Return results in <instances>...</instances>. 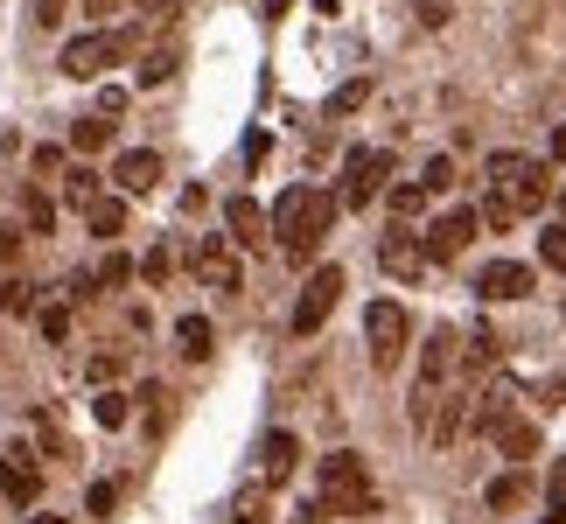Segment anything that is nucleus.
<instances>
[{"mask_svg": "<svg viewBox=\"0 0 566 524\" xmlns=\"http://www.w3.org/2000/svg\"><path fill=\"white\" fill-rule=\"evenodd\" d=\"M315 483H322V504H329L336 517H364V511H378V490H371V469H364V454H350V448H336V454H322V469H315Z\"/></svg>", "mask_w": 566, "mask_h": 524, "instance_id": "f257e3e1", "label": "nucleus"}, {"mask_svg": "<svg viewBox=\"0 0 566 524\" xmlns=\"http://www.w3.org/2000/svg\"><path fill=\"white\" fill-rule=\"evenodd\" d=\"M490 196H504L517 217H532V210H546V196H553V168L525 161V155H490Z\"/></svg>", "mask_w": 566, "mask_h": 524, "instance_id": "f03ea898", "label": "nucleus"}, {"mask_svg": "<svg viewBox=\"0 0 566 524\" xmlns=\"http://www.w3.org/2000/svg\"><path fill=\"white\" fill-rule=\"evenodd\" d=\"M385 175H391V155H385V147H350V155H343L336 196H343L350 210H364V203H378V196H385Z\"/></svg>", "mask_w": 566, "mask_h": 524, "instance_id": "7ed1b4c3", "label": "nucleus"}, {"mask_svg": "<svg viewBox=\"0 0 566 524\" xmlns=\"http://www.w3.org/2000/svg\"><path fill=\"white\" fill-rule=\"evenodd\" d=\"M336 301H343V266H315L301 301H294V336H315L322 322L336 315Z\"/></svg>", "mask_w": 566, "mask_h": 524, "instance_id": "20e7f679", "label": "nucleus"}, {"mask_svg": "<svg viewBox=\"0 0 566 524\" xmlns=\"http://www.w3.org/2000/svg\"><path fill=\"white\" fill-rule=\"evenodd\" d=\"M406 329H412V322H406L399 301H371V308H364V336H371V364L378 370H391L406 357Z\"/></svg>", "mask_w": 566, "mask_h": 524, "instance_id": "39448f33", "label": "nucleus"}, {"mask_svg": "<svg viewBox=\"0 0 566 524\" xmlns=\"http://www.w3.org/2000/svg\"><path fill=\"white\" fill-rule=\"evenodd\" d=\"M126 56V35H77V42H63V71H71V77H98L105 71V63H119Z\"/></svg>", "mask_w": 566, "mask_h": 524, "instance_id": "423d86ee", "label": "nucleus"}, {"mask_svg": "<svg viewBox=\"0 0 566 524\" xmlns=\"http://www.w3.org/2000/svg\"><path fill=\"white\" fill-rule=\"evenodd\" d=\"M475 224H483V210H448V217H433V224H427V252H433V266H441V259H454V252H469Z\"/></svg>", "mask_w": 566, "mask_h": 524, "instance_id": "0eeeda50", "label": "nucleus"}, {"mask_svg": "<svg viewBox=\"0 0 566 524\" xmlns=\"http://www.w3.org/2000/svg\"><path fill=\"white\" fill-rule=\"evenodd\" d=\"M378 259H385V273H399V280H420V273L433 266L427 238H412L406 224H399V231H385V245H378Z\"/></svg>", "mask_w": 566, "mask_h": 524, "instance_id": "6e6552de", "label": "nucleus"}, {"mask_svg": "<svg viewBox=\"0 0 566 524\" xmlns=\"http://www.w3.org/2000/svg\"><path fill=\"white\" fill-rule=\"evenodd\" d=\"M475 294H483V301H525L532 294V266H517V259H490V266L475 273Z\"/></svg>", "mask_w": 566, "mask_h": 524, "instance_id": "1a4fd4ad", "label": "nucleus"}, {"mask_svg": "<svg viewBox=\"0 0 566 524\" xmlns=\"http://www.w3.org/2000/svg\"><path fill=\"white\" fill-rule=\"evenodd\" d=\"M301 469V441H294V433L287 427H273L266 433V441H259V475H266V483L280 490V483H287V475Z\"/></svg>", "mask_w": 566, "mask_h": 524, "instance_id": "9d476101", "label": "nucleus"}, {"mask_svg": "<svg viewBox=\"0 0 566 524\" xmlns=\"http://www.w3.org/2000/svg\"><path fill=\"white\" fill-rule=\"evenodd\" d=\"M113 182H119L126 196H147V189L161 182V155H155V147H134V155H119V161H113Z\"/></svg>", "mask_w": 566, "mask_h": 524, "instance_id": "9b49d317", "label": "nucleus"}, {"mask_svg": "<svg viewBox=\"0 0 566 524\" xmlns=\"http://www.w3.org/2000/svg\"><path fill=\"white\" fill-rule=\"evenodd\" d=\"M224 231H231V245H266V210L252 196H224Z\"/></svg>", "mask_w": 566, "mask_h": 524, "instance_id": "f8f14e48", "label": "nucleus"}, {"mask_svg": "<svg viewBox=\"0 0 566 524\" xmlns=\"http://www.w3.org/2000/svg\"><path fill=\"white\" fill-rule=\"evenodd\" d=\"M0 496H8L14 511H29L35 496H42V475L21 462V454H0Z\"/></svg>", "mask_w": 566, "mask_h": 524, "instance_id": "ddd939ff", "label": "nucleus"}, {"mask_svg": "<svg viewBox=\"0 0 566 524\" xmlns=\"http://www.w3.org/2000/svg\"><path fill=\"white\" fill-rule=\"evenodd\" d=\"M196 266H203V280H210V287H238V259H231V245H224V238H203V245H196Z\"/></svg>", "mask_w": 566, "mask_h": 524, "instance_id": "4468645a", "label": "nucleus"}, {"mask_svg": "<svg viewBox=\"0 0 566 524\" xmlns=\"http://www.w3.org/2000/svg\"><path fill=\"white\" fill-rule=\"evenodd\" d=\"M448 370H454V336H448V329H433L427 349H420V378H427V385H441Z\"/></svg>", "mask_w": 566, "mask_h": 524, "instance_id": "2eb2a0df", "label": "nucleus"}, {"mask_svg": "<svg viewBox=\"0 0 566 524\" xmlns=\"http://www.w3.org/2000/svg\"><path fill=\"white\" fill-rule=\"evenodd\" d=\"M176 343H182V357H189V364H203L210 349H217V329H210L203 315H182V322H176Z\"/></svg>", "mask_w": 566, "mask_h": 524, "instance_id": "dca6fc26", "label": "nucleus"}, {"mask_svg": "<svg viewBox=\"0 0 566 524\" xmlns=\"http://www.w3.org/2000/svg\"><path fill=\"white\" fill-rule=\"evenodd\" d=\"M301 217H308V189H287V196H280V203H273V224H280V238H287V245H294V238H301Z\"/></svg>", "mask_w": 566, "mask_h": 524, "instance_id": "f3484780", "label": "nucleus"}, {"mask_svg": "<svg viewBox=\"0 0 566 524\" xmlns=\"http://www.w3.org/2000/svg\"><path fill=\"white\" fill-rule=\"evenodd\" d=\"M496 448H504L511 462H532V454H538V427H525V420H504V427H496Z\"/></svg>", "mask_w": 566, "mask_h": 524, "instance_id": "a211bd4d", "label": "nucleus"}, {"mask_svg": "<svg viewBox=\"0 0 566 524\" xmlns=\"http://www.w3.org/2000/svg\"><path fill=\"white\" fill-rule=\"evenodd\" d=\"M525 496H532V475L511 469V475H496V483H490V511H517Z\"/></svg>", "mask_w": 566, "mask_h": 524, "instance_id": "6ab92c4d", "label": "nucleus"}, {"mask_svg": "<svg viewBox=\"0 0 566 524\" xmlns=\"http://www.w3.org/2000/svg\"><path fill=\"white\" fill-rule=\"evenodd\" d=\"M511 399H517V391H511V385H496L490 399L475 406V433H496V427H504V420H511Z\"/></svg>", "mask_w": 566, "mask_h": 524, "instance_id": "aec40b11", "label": "nucleus"}, {"mask_svg": "<svg viewBox=\"0 0 566 524\" xmlns=\"http://www.w3.org/2000/svg\"><path fill=\"white\" fill-rule=\"evenodd\" d=\"M105 140H113V113H98V119H77V126H71V147H77V155H98Z\"/></svg>", "mask_w": 566, "mask_h": 524, "instance_id": "412c9836", "label": "nucleus"}, {"mask_svg": "<svg viewBox=\"0 0 566 524\" xmlns=\"http://www.w3.org/2000/svg\"><path fill=\"white\" fill-rule=\"evenodd\" d=\"M84 217H92V231H98V238H119V231H126V203H119V196H98V203L84 210Z\"/></svg>", "mask_w": 566, "mask_h": 524, "instance_id": "4be33fe9", "label": "nucleus"}, {"mask_svg": "<svg viewBox=\"0 0 566 524\" xmlns=\"http://www.w3.org/2000/svg\"><path fill=\"white\" fill-rule=\"evenodd\" d=\"M21 224H29V231L42 238V231L56 224V203H50V196H42V189H21Z\"/></svg>", "mask_w": 566, "mask_h": 524, "instance_id": "5701e85b", "label": "nucleus"}, {"mask_svg": "<svg viewBox=\"0 0 566 524\" xmlns=\"http://www.w3.org/2000/svg\"><path fill=\"white\" fill-rule=\"evenodd\" d=\"M427 182H399V189H391V217H399V224H412V217H420L427 210Z\"/></svg>", "mask_w": 566, "mask_h": 524, "instance_id": "b1692460", "label": "nucleus"}, {"mask_svg": "<svg viewBox=\"0 0 566 524\" xmlns=\"http://www.w3.org/2000/svg\"><path fill=\"white\" fill-rule=\"evenodd\" d=\"M92 420H98V427H126V420H134L126 391H98V399H92Z\"/></svg>", "mask_w": 566, "mask_h": 524, "instance_id": "393cba45", "label": "nucleus"}, {"mask_svg": "<svg viewBox=\"0 0 566 524\" xmlns=\"http://www.w3.org/2000/svg\"><path fill=\"white\" fill-rule=\"evenodd\" d=\"M462 412H469V399H441V412H433V448H448L462 433Z\"/></svg>", "mask_w": 566, "mask_h": 524, "instance_id": "a878e982", "label": "nucleus"}, {"mask_svg": "<svg viewBox=\"0 0 566 524\" xmlns=\"http://www.w3.org/2000/svg\"><path fill=\"white\" fill-rule=\"evenodd\" d=\"M364 98H371V77H350V84H336V98H329V119H343V113H357Z\"/></svg>", "mask_w": 566, "mask_h": 524, "instance_id": "bb28decb", "label": "nucleus"}, {"mask_svg": "<svg viewBox=\"0 0 566 524\" xmlns=\"http://www.w3.org/2000/svg\"><path fill=\"white\" fill-rule=\"evenodd\" d=\"M538 259H546L553 273H566V224H546V231H538Z\"/></svg>", "mask_w": 566, "mask_h": 524, "instance_id": "cd10ccee", "label": "nucleus"}, {"mask_svg": "<svg viewBox=\"0 0 566 524\" xmlns=\"http://www.w3.org/2000/svg\"><path fill=\"white\" fill-rule=\"evenodd\" d=\"M63 196H71L77 210H92V203H98V175H92V168H71V182H63Z\"/></svg>", "mask_w": 566, "mask_h": 524, "instance_id": "c85d7f7f", "label": "nucleus"}, {"mask_svg": "<svg viewBox=\"0 0 566 524\" xmlns=\"http://www.w3.org/2000/svg\"><path fill=\"white\" fill-rule=\"evenodd\" d=\"M176 63H182L176 50H155V56L140 63V84H147V92H155V84H168V77H176Z\"/></svg>", "mask_w": 566, "mask_h": 524, "instance_id": "c756f323", "label": "nucleus"}, {"mask_svg": "<svg viewBox=\"0 0 566 524\" xmlns=\"http://www.w3.org/2000/svg\"><path fill=\"white\" fill-rule=\"evenodd\" d=\"M134 273H140V266H134L126 252H105V266H98V280H105V287H126Z\"/></svg>", "mask_w": 566, "mask_h": 524, "instance_id": "7c9ffc66", "label": "nucleus"}, {"mask_svg": "<svg viewBox=\"0 0 566 524\" xmlns=\"http://www.w3.org/2000/svg\"><path fill=\"white\" fill-rule=\"evenodd\" d=\"M483 224H490V231H511V224H517V210L504 203V196H483Z\"/></svg>", "mask_w": 566, "mask_h": 524, "instance_id": "2f4dec72", "label": "nucleus"}, {"mask_svg": "<svg viewBox=\"0 0 566 524\" xmlns=\"http://www.w3.org/2000/svg\"><path fill=\"white\" fill-rule=\"evenodd\" d=\"M84 504H92V517H113V504H119V483H92V496H84Z\"/></svg>", "mask_w": 566, "mask_h": 524, "instance_id": "473e14b6", "label": "nucleus"}, {"mask_svg": "<svg viewBox=\"0 0 566 524\" xmlns=\"http://www.w3.org/2000/svg\"><path fill=\"white\" fill-rule=\"evenodd\" d=\"M420 182H427L433 196H441V189L454 182V161H448V155H433V161H427V175H420Z\"/></svg>", "mask_w": 566, "mask_h": 524, "instance_id": "72a5a7b5", "label": "nucleus"}, {"mask_svg": "<svg viewBox=\"0 0 566 524\" xmlns=\"http://www.w3.org/2000/svg\"><path fill=\"white\" fill-rule=\"evenodd\" d=\"M35 322H42V336H50V343H63V336H71V315H63V308H42Z\"/></svg>", "mask_w": 566, "mask_h": 524, "instance_id": "f704fd0d", "label": "nucleus"}, {"mask_svg": "<svg viewBox=\"0 0 566 524\" xmlns=\"http://www.w3.org/2000/svg\"><path fill=\"white\" fill-rule=\"evenodd\" d=\"M546 504H553V511H566V454H559V462H553V483H546Z\"/></svg>", "mask_w": 566, "mask_h": 524, "instance_id": "c9c22d12", "label": "nucleus"}, {"mask_svg": "<svg viewBox=\"0 0 566 524\" xmlns=\"http://www.w3.org/2000/svg\"><path fill=\"white\" fill-rule=\"evenodd\" d=\"M119 364H126L119 349H98V357H92V378H98V385H105V378H119Z\"/></svg>", "mask_w": 566, "mask_h": 524, "instance_id": "e433bc0d", "label": "nucleus"}, {"mask_svg": "<svg viewBox=\"0 0 566 524\" xmlns=\"http://www.w3.org/2000/svg\"><path fill=\"white\" fill-rule=\"evenodd\" d=\"M231 524H266V496H245V504H238V517Z\"/></svg>", "mask_w": 566, "mask_h": 524, "instance_id": "4c0bfd02", "label": "nucleus"}, {"mask_svg": "<svg viewBox=\"0 0 566 524\" xmlns=\"http://www.w3.org/2000/svg\"><path fill=\"white\" fill-rule=\"evenodd\" d=\"M29 161H35V175H56V168H63V147H35Z\"/></svg>", "mask_w": 566, "mask_h": 524, "instance_id": "58836bf2", "label": "nucleus"}, {"mask_svg": "<svg viewBox=\"0 0 566 524\" xmlns=\"http://www.w3.org/2000/svg\"><path fill=\"white\" fill-rule=\"evenodd\" d=\"M14 252H21V231L8 224V217H0V266H8V259H14Z\"/></svg>", "mask_w": 566, "mask_h": 524, "instance_id": "ea45409f", "label": "nucleus"}, {"mask_svg": "<svg viewBox=\"0 0 566 524\" xmlns=\"http://www.w3.org/2000/svg\"><path fill=\"white\" fill-rule=\"evenodd\" d=\"M63 21V0H35V29H56Z\"/></svg>", "mask_w": 566, "mask_h": 524, "instance_id": "a19ab883", "label": "nucleus"}, {"mask_svg": "<svg viewBox=\"0 0 566 524\" xmlns=\"http://www.w3.org/2000/svg\"><path fill=\"white\" fill-rule=\"evenodd\" d=\"M469 357H475V364L496 357V336H490V329H475V336H469Z\"/></svg>", "mask_w": 566, "mask_h": 524, "instance_id": "79ce46f5", "label": "nucleus"}, {"mask_svg": "<svg viewBox=\"0 0 566 524\" xmlns=\"http://www.w3.org/2000/svg\"><path fill=\"white\" fill-rule=\"evenodd\" d=\"M140 273H147V280H168V252L155 245V252H147V259H140Z\"/></svg>", "mask_w": 566, "mask_h": 524, "instance_id": "37998d69", "label": "nucleus"}, {"mask_svg": "<svg viewBox=\"0 0 566 524\" xmlns=\"http://www.w3.org/2000/svg\"><path fill=\"white\" fill-rule=\"evenodd\" d=\"M322 517H336L329 504H322V496H315V504H301V511H294V524H322Z\"/></svg>", "mask_w": 566, "mask_h": 524, "instance_id": "c03bdc74", "label": "nucleus"}, {"mask_svg": "<svg viewBox=\"0 0 566 524\" xmlns=\"http://www.w3.org/2000/svg\"><path fill=\"white\" fill-rule=\"evenodd\" d=\"M420 21H427V29H441V21H448V0H420Z\"/></svg>", "mask_w": 566, "mask_h": 524, "instance_id": "a18cd8bd", "label": "nucleus"}, {"mask_svg": "<svg viewBox=\"0 0 566 524\" xmlns=\"http://www.w3.org/2000/svg\"><path fill=\"white\" fill-rule=\"evenodd\" d=\"M77 8H84V21H98V14H113L119 0H77Z\"/></svg>", "mask_w": 566, "mask_h": 524, "instance_id": "49530a36", "label": "nucleus"}, {"mask_svg": "<svg viewBox=\"0 0 566 524\" xmlns=\"http://www.w3.org/2000/svg\"><path fill=\"white\" fill-rule=\"evenodd\" d=\"M553 161H566V119L553 126Z\"/></svg>", "mask_w": 566, "mask_h": 524, "instance_id": "de8ad7c7", "label": "nucleus"}, {"mask_svg": "<svg viewBox=\"0 0 566 524\" xmlns=\"http://www.w3.org/2000/svg\"><path fill=\"white\" fill-rule=\"evenodd\" d=\"M294 8V0H266V21H280V14H287Z\"/></svg>", "mask_w": 566, "mask_h": 524, "instance_id": "09e8293b", "label": "nucleus"}, {"mask_svg": "<svg viewBox=\"0 0 566 524\" xmlns=\"http://www.w3.org/2000/svg\"><path fill=\"white\" fill-rule=\"evenodd\" d=\"M21 524H63V517H50V511H42V517H21Z\"/></svg>", "mask_w": 566, "mask_h": 524, "instance_id": "8fccbe9b", "label": "nucleus"}, {"mask_svg": "<svg viewBox=\"0 0 566 524\" xmlns=\"http://www.w3.org/2000/svg\"><path fill=\"white\" fill-rule=\"evenodd\" d=\"M546 524H566V511H553V517H546Z\"/></svg>", "mask_w": 566, "mask_h": 524, "instance_id": "3c124183", "label": "nucleus"}, {"mask_svg": "<svg viewBox=\"0 0 566 524\" xmlns=\"http://www.w3.org/2000/svg\"><path fill=\"white\" fill-rule=\"evenodd\" d=\"M559 210H566V189H559Z\"/></svg>", "mask_w": 566, "mask_h": 524, "instance_id": "603ef678", "label": "nucleus"}]
</instances>
